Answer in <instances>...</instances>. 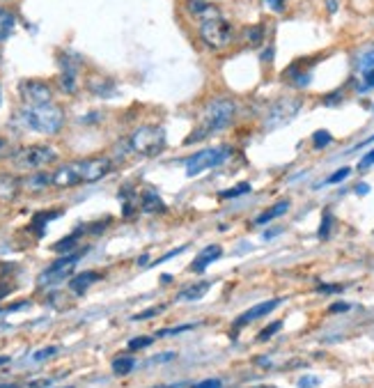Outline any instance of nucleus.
Masks as SVG:
<instances>
[{
	"instance_id": "nucleus-1",
	"label": "nucleus",
	"mask_w": 374,
	"mask_h": 388,
	"mask_svg": "<svg viewBox=\"0 0 374 388\" xmlns=\"http://www.w3.org/2000/svg\"><path fill=\"white\" fill-rule=\"evenodd\" d=\"M234 113H236V104L232 99H212L205 106V111H202V118L198 122V127L193 129L191 136H188L184 142L191 145V142L205 140V138H209V136L228 129L230 122L234 120Z\"/></svg>"
},
{
	"instance_id": "nucleus-2",
	"label": "nucleus",
	"mask_w": 374,
	"mask_h": 388,
	"mask_svg": "<svg viewBox=\"0 0 374 388\" xmlns=\"http://www.w3.org/2000/svg\"><path fill=\"white\" fill-rule=\"evenodd\" d=\"M21 125L30 131H37L42 136L58 133L65 125L63 108L56 104H42V106H23L16 115Z\"/></svg>"
},
{
	"instance_id": "nucleus-3",
	"label": "nucleus",
	"mask_w": 374,
	"mask_h": 388,
	"mask_svg": "<svg viewBox=\"0 0 374 388\" xmlns=\"http://www.w3.org/2000/svg\"><path fill=\"white\" fill-rule=\"evenodd\" d=\"M129 147L140 156H159L166 149V131H163V127L154 125L140 127L129 138Z\"/></svg>"
},
{
	"instance_id": "nucleus-4",
	"label": "nucleus",
	"mask_w": 374,
	"mask_h": 388,
	"mask_svg": "<svg viewBox=\"0 0 374 388\" xmlns=\"http://www.w3.org/2000/svg\"><path fill=\"white\" fill-rule=\"evenodd\" d=\"M200 37H202V42L209 46V49L223 51V49H228V46L232 44L234 28L219 14V17H212V19L200 21Z\"/></svg>"
},
{
	"instance_id": "nucleus-5",
	"label": "nucleus",
	"mask_w": 374,
	"mask_h": 388,
	"mask_svg": "<svg viewBox=\"0 0 374 388\" xmlns=\"http://www.w3.org/2000/svg\"><path fill=\"white\" fill-rule=\"evenodd\" d=\"M56 159H58L56 149L49 145H28V147L16 149V152L12 154L14 166L21 170H39L44 166H49V163Z\"/></svg>"
},
{
	"instance_id": "nucleus-6",
	"label": "nucleus",
	"mask_w": 374,
	"mask_h": 388,
	"mask_svg": "<svg viewBox=\"0 0 374 388\" xmlns=\"http://www.w3.org/2000/svg\"><path fill=\"white\" fill-rule=\"evenodd\" d=\"M228 156H230L228 147H207V149H202V152L188 156V159H186V175L188 177H198L200 173H205V170H209V168L221 166Z\"/></svg>"
},
{
	"instance_id": "nucleus-7",
	"label": "nucleus",
	"mask_w": 374,
	"mask_h": 388,
	"mask_svg": "<svg viewBox=\"0 0 374 388\" xmlns=\"http://www.w3.org/2000/svg\"><path fill=\"white\" fill-rule=\"evenodd\" d=\"M301 111V99H280L269 108L267 118H264V129H278L294 118Z\"/></svg>"
},
{
	"instance_id": "nucleus-8",
	"label": "nucleus",
	"mask_w": 374,
	"mask_h": 388,
	"mask_svg": "<svg viewBox=\"0 0 374 388\" xmlns=\"http://www.w3.org/2000/svg\"><path fill=\"white\" fill-rule=\"evenodd\" d=\"M19 94H21V99H23L25 106L51 104V99H53L51 85L46 83V80H37V78L21 80V85H19Z\"/></svg>"
},
{
	"instance_id": "nucleus-9",
	"label": "nucleus",
	"mask_w": 374,
	"mask_h": 388,
	"mask_svg": "<svg viewBox=\"0 0 374 388\" xmlns=\"http://www.w3.org/2000/svg\"><path fill=\"white\" fill-rule=\"evenodd\" d=\"M78 260H80V253H72V255L60 257V260L53 262L51 267L39 276V285H60L65 278L72 276V271L78 264Z\"/></svg>"
},
{
	"instance_id": "nucleus-10",
	"label": "nucleus",
	"mask_w": 374,
	"mask_h": 388,
	"mask_svg": "<svg viewBox=\"0 0 374 388\" xmlns=\"http://www.w3.org/2000/svg\"><path fill=\"white\" fill-rule=\"evenodd\" d=\"M78 184H85L83 161L65 163V166H60L56 173H53V186H58V188H72V186H78Z\"/></svg>"
},
{
	"instance_id": "nucleus-11",
	"label": "nucleus",
	"mask_w": 374,
	"mask_h": 388,
	"mask_svg": "<svg viewBox=\"0 0 374 388\" xmlns=\"http://www.w3.org/2000/svg\"><path fill=\"white\" fill-rule=\"evenodd\" d=\"M78 65H80V58L76 53H63L60 56V67H63V74H60V87L67 92V94H74L76 92V74H78Z\"/></svg>"
},
{
	"instance_id": "nucleus-12",
	"label": "nucleus",
	"mask_w": 374,
	"mask_h": 388,
	"mask_svg": "<svg viewBox=\"0 0 374 388\" xmlns=\"http://www.w3.org/2000/svg\"><path fill=\"white\" fill-rule=\"evenodd\" d=\"M113 170V161L108 159V156H97V159H87L83 161V177H85V184H92V182H99L104 180V177Z\"/></svg>"
},
{
	"instance_id": "nucleus-13",
	"label": "nucleus",
	"mask_w": 374,
	"mask_h": 388,
	"mask_svg": "<svg viewBox=\"0 0 374 388\" xmlns=\"http://www.w3.org/2000/svg\"><path fill=\"white\" fill-rule=\"evenodd\" d=\"M280 303H283V299H271V301L257 303V305H253V308H250V310L243 312V315L236 317L234 326H236V329H243V326H246L248 322H255V319H260V317H264V315H269V312H271V310H276Z\"/></svg>"
},
{
	"instance_id": "nucleus-14",
	"label": "nucleus",
	"mask_w": 374,
	"mask_h": 388,
	"mask_svg": "<svg viewBox=\"0 0 374 388\" xmlns=\"http://www.w3.org/2000/svg\"><path fill=\"white\" fill-rule=\"evenodd\" d=\"M23 182L14 175H0V200L3 202H12L21 193Z\"/></svg>"
},
{
	"instance_id": "nucleus-15",
	"label": "nucleus",
	"mask_w": 374,
	"mask_h": 388,
	"mask_svg": "<svg viewBox=\"0 0 374 388\" xmlns=\"http://www.w3.org/2000/svg\"><path fill=\"white\" fill-rule=\"evenodd\" d=\"M138 202H140V209L145 214H163V212H166V202H163L161 195L156 193V191H152V188L142 191Z\"/></svg>"
},
{
	"instance_id": "nucleus-16",
	"label": "nucleus",
	"mask_w": 374,
	"mask_h": 388,
	"mask_svg": "<svg viewBox=\"0 0 374 388\" xmlns=\"http://www.w3.org/2000/svg\"><path fill=\"white\" fill-rule=\"evenodd\" d=\"M221 255H223L221 246H209L205 250H200V253L195 255V260L191 262V271H195V274H202V271H205L212 262L219 260Z\"/></svg>"
},
{
	"instance_id": "nucleus-17",
	"label": "nucleus",
	"mask_w": 374,
	"mask_h": 388,
	"mask_svg": "<svg viewBox=\"0 0 374 388\" xmlns=\"http://www.w3.org/2000/svg\"><path fill=\"white\" fill-rule=\"evenodd\" d=\"M14 28H16V14L8 8H0V42L10 39Z\"/></svg>"
},
{
	"instance_id": "nucleus-18",
	"label": "nucleus",
	"mask_w": 374,
	"mask_h": 388,
	"mask_svg": "<svg viewBox=\"0 0 374 388\" xmlns=\"http://www.w3.org/2000/svg\"><path fill=\"white\" fill-rule=\"evenodd\" d=\"M99 274H94V271H83V274H78L76 278H72V283H69V288L76 292V294H83V292L90 288L92 283H97L99 281Z\"/></svg>"
},
{
	"instance_id": "nucleus-19",
	"label": "nucleus",
	"mask_w": 374,
	"mask_h": 388,
	"mask_svg": "<svg viewBox=\"0 0 374 388\" xmlns=\"http://www.w3.org/2000/svg\"><path fill=\"white\" fill-rule=\"evenodd\" d=\"M87 87H90V92L99 94V97H113L115 92V83L108 78H92L90 83H87Z\"/></svg>"
},
{
	"instance_id": "nucleus-20",
	"label": "nucleus",
	"mask_w": 374,
	"mask_h": 388,
	"mask_svg": "<svg viewBox=\"0 0 374 388\" xmlns=\"http://www.w3.org/2000/svg\"><path fill=\"white\" fill-rule=\"evenodd\" d=\"M287 209H289V200H280V202H276V205L271 207V209H267V212H264L255 223H260V226H264V223H269V221L278 219V216L287 214Z\"/></svg>"
},
{
	"instance_id": "nucleus-21",
	"label": "nucleus",
	"mask_w": 374,
	"mask_h": 388,
	"mask_svg": "<svg viewBox=\"0 0 374 388\" xmlns=\"http://www.w3.org/2000/svg\"><path fill=\"white\" fill-rule=\"evenodd\" d=\"M49 184H53V175L37 173V175L28 177V180H23V188H28V191H42V188L49 186Z\"/></svg>"
},
{
	"instance_id": "nucleus-22",
	"label": "nucleus",
	"mask_w": 374,
	"mask_h": 388,
	"mask_svg": "<svg viewBox=\"0 0 374 388\" xmlns=\"http://www.w3.org/2000/svg\"><path fill=\"white\" fill-rule=\"evenodd\" d=\"M356 69L360 72V76L374 72V49H367V51L360 53L358 60H356Z\"/></svg>"
},
{
	"instance_id": "nucleus-23",
	"label": "nucleus",
	"mask_w": 374,
	"mask_h": 388,
	"mask_svg": "<svg viewBox=\"0 0 374 388\" xmlns=\"http://www.w3.org/2000/svg\"><path fill=\"white\" fill-rule=\"evenodd\" d=\"M209 292V283H200V285H191L188 290H184L179 299H186V301H198Z\"/></svg>"
},
{
	"instance_id": "nucleus-24",
	"label": "nucleus",
	"mask_w": 374,
	"mask_h": 388,
	"mask_svg": "<svg viewBox=\"0 0 374 388\" xmlns=\"http://www.w3.org/2000/svg\"><path fill=\"white\" fill-rule=\"evenodd\" d=\"M135 367V360L133 358H126V356H120L113 360V372L115 374H129Z\"/></svg>"
},
{
	"instance_id": "nucleus-25",
	"label": "nucleus",
	"mask_w": 374,
	"mask_h": 388,
	"mask_svg": "<svg viewBox=\"0 0 374 388\" xmlns=\"http://www.w3.org/2000/svg\"><path fill=\"white\" fill-rule=\"evenodd\" d=\"M56 212H42L35 216V221H32V230H35L37 235H42V230L46 228V223H49L51 219H56Z\"/></svg>"
},
{
	"instance_id": "nucleus-26",
	"label": "nucleus",
	"mask_w": 374,
	"mask_h": 388,
	"mask_svg": "<svg viewBox=\"0 0 374 388\" xmlns=\"http://www.w3.org/2000/svg\"><path fill=\"white\" fill-rule=\"evenodd\" d=\"M243 193H250V184H239V186H234V188H228V191H221V198H226V200H230V198H239V195H243Z\"/></svg>"
},
{
	"instance_id": "nucleus-27",
	"label": "nucleus",
	"mask_w": 374,
	"mask_h": 388,
	"mask_svg": "<svg viewBox=\"0 0 374 388\" xmlns=\"http://www.w3.org/2000/svg\"><path fill=\"white\" fill-rule=\"evenodd\" d=\"M312 140H315V147L317 149H322L326 145H331V140H333V136L329 131H315L312 133Z\"/></svg>"
},
{
	"instance_id": "nucleus-28",
	"label": "nucleus",
	"mask_w": 374,
	"mask_h": 388,
	"mask_svg": "<svg viewBox=\"0 0 374 388\" xmlns=\"http://www.w3.org/2000/svg\"><path fill=\"white\" fill-rule=\"evenodd\" d=\"M58 352H60L58 347H46V349H39V352L32 354V360H35V363H42V360L51 358V356H56Z\"/></svg>"
},
{
	"instance_id": "nucleus-29",
	"label": "nucleus",
	"mask_w": 374,
	"mask_h": 388,
	"mask_svg": "<svg viewBox=\"0 0 374 388\" xmlns=\"http://www.w3.org/2000/svg\"><path fill=\"white\" fill-rule=\"evenodd\" d=\"M262 37H264V30L260 28V25H253V28H248V30H246V39H248V42L253 44V46L260 44V42H262Z\"/></svg>"
},
{
	"instance_id": "nucleus-30",
	"label": "nucleus",
	"mask_w": 374,
	"mask_h": 388,
	"mask_svg": "<svg viewBox=\"0 0 374 388\" xmlns=\"http://www.w3.org/2000/svg\"><path fill=\"white\" fill-rule=\"evenodd\" d=\"M349 173H351L349 168H340V170H336V173H333L329 180L324 182V186H331V184H340V182L344 180V177H349Z\"/></svg>"
},
{
	"instance_id": "nucleus-31",
	"label": "nucleus",
	"mask_w": 374,
	"mask_h": 388,
	"mask_svg": "<svg viewBox=\"0 0 374 388\" xmlns=\"http://www.w3.org/2000/svg\"><path fill=\"white\" fill-rule=\"evenodd\" d=\"M152 340H154V338H149V336L133 338L131 343H129V349H131V352H135V349H145V347L152 345Z\"/></svg>"
},
{
	"instance_id": "nucleus-32",
	"label": "nucleus",
	"mask_w": 374,
	"mask_h": 388,
	"mask_svg": "<svg viewBox=\"0 0 374 388\" xmlns=\"http://www.w3.org/2000/svg\"><path fill=\"white\" fill-rule=\"evenodd\" d=\"M280 326H283V322H274L271 326H267V329H264V331H260V336H257V340H260V343H262V340H269L271 336H276V333L280 331Z\"/></svg>"
},
{
	"instance_id": "nucleus-33",
	"label": "nucleus",
	"mask_w": 374,
	"mask_h": 388,
	"mask_svg": "<svg viewBox=\"0 0 374 388\" xmlns=\"http://www.w3.org/2000/svg\"><path fill=\"white\" fill-rule=\"evenodd\" d=\"M193 324H186V326H175V329H166V331H159V336H177V333H184V331H191Z\"/></svg>"
},
{
	"instance_id": "nucleus-34",
	"label": "nucleus",
	"mask_w": 374,
	"mask_h": 388,
	"mask_svg": "<svg viewBox=\"0 0 374 388\" xmlns=\"http://www.w3.org/2000/svg\"><path fill=\"white\" fill-rule=\"evenodd\" d=\"M331 212H326L324 214V221H322V228H319V237H322V239H326V237H329V228H331Z\"/></svg>"
},
{
	"instance_id": "nucleus-35",
	"label": "nucleus",
	"mask_w": 374,
	"mask_h": 388,
	"mask_svg": "<svg viewBox=\"0 0 374 388\" xmlns=\"http://www.w3.org/2000/svg\"><path fill=\"white\" fill-rule=\"evenodd\" d=\"M193 388H223V381L221 379H205V381H200V384H195Z\"/></svg>"
},
{
	"instance_id": "nucleus-36",
	"label": "nucleus",
	"mask_w": 374,
	"mask_h": 388,
	"mask_svg": "<svg viewBox=\"0 0 374 388\" xmlns=\"http://www.w3.org/2000/svg\"><path fill=\"white\" fill-rule=\"evenodd\" d=\"M370 166H374V149H372V152H367V154L363 156V161L358 163L360 170H365V168H370Z\"/></svg>"
},
{
	"instance_id": "nucleus-37",
	"label": "nucleus",
	"mask_w": 374,
	"mask_h": 388,
	"mask_svg": "<svg viewBox=\"0 0 374 388\" xmlns=\"http://www.w3.org/2000/svg\"><path fill=\"white\" fill-rule=\"evenodd\" d=\"M173 358H175V352H166V354H159V356H154L152 363H170Z\"/></svg>"
},
{
	"instance_id": "nucleus-38",
	"label": "nucleus",
	"mask_w": 374,
	"mask_h": 388,
	"mask_svg": "<svg viewBox=\"0 0 374 388\" xmlns=\"http://www.w3.org/2000/svg\"><path fill=\"white\" fill-rule=\"evenodd\" d=\"M319 384L317 377H303L301 381H298V388H315Z\"/></svg>"
},
{
	"instance_id": "nucleus-39",
	"label": "nucleus",
	"mask_w": 374,
	"mask_h": 388,
	"mask_svg": "<svg viewBox=\"0 0 374 388\" xmlns=\"http://www.w3.org/2000/svg\"><path fill=\"white\" fill-rule=\"evenodd\" d=\"M264 3H267V8L274 10V12H283L285 10V0H264Z\"/></svg>"
},
{
	"instance_id": "nucleus-40",
	"label": "nucleus",
	"mask_w": 374,
	"mask_h": 388,
	"mask_svg": "<svg viewBox=\"0 0 374 388\" xmlns=\"http://www.w3.org/2000/svg\"><path fill=\"white\" fill-rule=\"evenodd\" d=\"M370 87H374V72L363 76V87H360V90H370Z\"/></svg>"
},
{
	"instance_id": "nucleus-41",
	"label": "nucleus",
	"mask_w": 374,
	"mask_h": 388,
	"mask_svg": "<svg viewBox=\"0 0 374 388\" xmlns=\"http://www.w3.org/2000/svg\"><path fill=\"white\" fill-rule=\"evenodd\" d=\"M8 154H10V142L5 138H0V159H5Z\"/></svg>"
},
{
	"instance_id": "nucleus-42",
	"label": "nucleus",
	"mask_w": 374,
	"mask_h": 388,
	"mask_svg": "<svg viewBox=\"0 0 374 388\" xmlns=\"http://www.w3.org/2000/svg\"><path fill=\"white\" fill-rule=\"evenodd\" d=\"M340 310H349V303H336L331 308V312H340Z\"/></svg>"
},
{
	"instance_id": "nucleus-43",
	"label": "nucleus",
	"mask_w": 374,
	"mask_h": 388,
	"mask_svg": "<svg viewBox=\"0 0 374 388\" xmlns=\"http://www.w3.org/2000/svg\"><path fill=\"white\" fill-rule=\"evenodd\" d=\"M356 193H358V195L370 193V186H367V184H358V186H356Z\"/></svg>"
},
{
	"instance_id": "nucleus-44",
	"label": "nucleus",
	"mask_w": 374,
	"mask_h": 388,
	"mask_svg": "<svg viewBox=\"0 0 374 388\" xmlns=\"http://www.w3.org/2000/svg\"><path fill=\"white\" fill-rule=\"evenodd\" d=\"M0 388H21L19 384H0Z\"/></svg>"
},
{
	"instance_id": "nucleus-45",
	"label": "nucleus",
	"mask_w": 374,
	"mask_h": 388,
	"mask_svg": "<svg viewBox=\"0 0 374 388\" xmlns=\"http://www.w3.org/2000/svg\"><path fill=\"white\" fill-rule=\"evenodd\" d=\"M8 360H10L8 356H0V365H5V363H8Z\"/></svg>"
},
{
	"instance_id": "nucleus-46",
	"label": "nucleus",
	"mask_w": 374,
	"mask_h": 388,
	"mask_svg": "<svg viewBox=\"0 0 374 388\" xmlns=\"http://www.w3.org/2000/svg\"><path fill=\"white\" fill-rule=\"evenodd\" d=\"M253 388H276V386H269V384H262V386H253Z\"/></svg>"
},
{
	"instance_id": "nucleus-47",
	"label": "nucleus",
	"mask_w": 374,
	"mask_h": 388,
	"mask_svg": "<svg viewBox=\"0 0 374 388\" xmlns=\"http://www.w3.org/2000/svg\"><path fill=\"white\" fill-rule=\"evenodd\" d=\"M0 101H3V92H0Z\"/></svg>"
}]
</instances>
